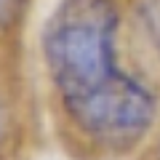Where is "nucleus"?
Returning <instances> with one entry per match:
<instances>
[{
    "mask_svg": "<svg viewBox=\"0 0 160 160\" xmlns=\"http://www.w3.org/2000/svg\"><path fill=\"white\" fill-rule=\"evenodd\" d=\"M139 19L155 51L160 53V0H139Z\"/></svg>",
    "mask_w": 160,
    "mask_h": 160,
    "instance_id": "obj_2",
    "label": "nucleus"
},
{
    "mask_svg": "<svg viewBox=\"0 0 160 160\" xmlns=\"http://www.w3.org/2000/svg\"><path fill=\"white\" fill-rule=\"evenodd\" d=\"M16 3L19 0H0V29H3L6 22H11L13 11H16Z\"/></svg>",
    "mask_w": 160,
    "mask_h": 160,
    "instance_id": "obj_3",
    "label": "nucleus"
},
{
    "mask_svg": "<svg viewBox=\"0 0 160 160\" xmlns=\"http://www.w3.org/2000/svg\"><path fill=\"white\" fill-rule=\"evenodd\" d=\"M158 158H160V149H158Z\"/></svg>",
    "mask_w": 160,
    "mask_h": 160,
    "instance_id": "obj_5",
    "label": "nucleus"
},
{
    "mask_svg": "<svg viewBox=\"0 0 160 160\" xmlns=\"http://www.w3.org/2000/svg\"><path fill=\"white\" fill-rule=\"evenodd\" d=\"M6 131H8V115H6V104H3V99H0V144H3V139H6Z\"/></svg>",
    "mask_w": 160,
    "mask_h": 160,
    "instance_id": "obj_4",
    "label": "nucleus"
},
{
    "mask_svg": "<svg viewBox=\"0 0 160 160\" xmlns=\"http://www.w3.org/2000/svg\"><path fill=\"white\" fill-rule=\"evenodd\" d=\"M112 0H62L43 29V56L67 115L107 147H128L155 120V99L115 64Z\"/></svg>",
    "mask_w": 160,
    "mask_h": 160,
    "instance_id": "obj_1",
    "label": "nucleus"
}]
</instances>
